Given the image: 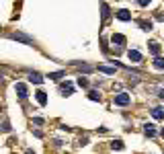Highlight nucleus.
<instances>
[{"instance_id":"obj_1","label":"nucleus","mask_w":164,"mask_h":154,"mask_svg":"<svg viewBox=\"0 0 164 154\" xmlns=\"http://www.w3.org/2000/svg\"><path fill=\"white\" fill-rule=\"evenodd\" d=\"M113 103L117 107H125L131 103V97L127 95V93H119V95H115V99H113Z\"/></svg>"},{"instance_id":"obj_2","label":"nucleus","mask_w":164,"mask_h":154,"mask_svg":"<svg viewBox=\"0 0 164 154\" xmlns=\"http://www.w3.org/2000/svg\"><path fill=\"white\" fill-rule=\"evenodd\" d=\"M14 91H17L19 99H27V84H23V82H17Z\"/></svg>"},{"instance_id":"obj_3","label":"nucleus","mask_w":164,"mask_h":154,"mask_svg":"<svg viewBox=\"0 0 164 154\" xmlns=\"http://www.w3.org/2000/svg\"><path fill=\"white\" fill-rule=\"evenodd\" d=\"M127 56H129V60H131V62H141V54L138 51V49H129Z\"/></svg>"},{"instance_id":"obj_4","label":"nucleus","mask_w":164,"mask_h":154,"mask_svg":"<svg viewBox=\"0 0 164 154\" xmlns=\"http://www.w3.org/2000/svg\"><path fill=\"white\" fill-rule=\"evenodd\" d=\"M115 14H117V19H119V21H129V19H131V14H129V11H125V8H121V11H117Z\"/></svg>"},{"instance_id":"obj_5","label":"nucleus","mask_w":164,"mask_h":154,"mask_svg":"<svg viewBox=\"0 0 164 154\" xmlns=\"http://www.w3.org/2000/svg\"><path fill=\"white\" fill-rule=\"evenodd\" d=\"M111 41H113L115 45H125V37L121 35V33H115V35L111 37Z\"/></svg>"},{"instance_id":"obj_6","label":"nucleus","mask_w":164,"mask_h":154,"mask_svg":"<svg viewBox=\"0 0 164 154\" xmlns=\"http://www.w3.org/2000/svg\"><path fill=\"white\" fill-rule=\"evenodd\" d=\"M144 134H146L148 138H154V136H156V130H154L152 123H146V125H144Z\"/></svg>"},{"instance_id":"obj_7","label":"nucleus","mask_w":164,"mask_h":154,"mask_svg":"<svg viewBox=\"0 0 164 154\" xmlns=\"http://www.w3.org/2000/svg\"><path fill=\"white\" fill-rule=\"evenodd\" d=\"M12 39H17V41H23V43H33V39L27 35H21V33H14V35H11Z\"/></svg>"},{"instance_id":"obj_8","label":"nucleus","mask_w":164,"mask_h":154,"mask_svg":"<svg viewBox=\"0 0 164 154\" xmlns=\"http://www.w3.org/2000/svg\"><path fill=\"white\" fill-rule=\"evenodd\" d=\"M29 80H31V82H35V84L43 82V78H41V74H39V72H31V74H29Z\"/></svg>"},{"instance_id":"obj_9","label":"nucleus","mask_w":164,"mask_h":154,"mask_svg":"<svg viewBox=\"0 0 164 154\" xmlns=\"http://www.w3.org/2000/svg\"><path fill=\"white\" fill-rule=\"evenodd\" d=\"M35 97H37V101H39V105H47V95L43 91H37Z\"/></svg>"},{"instance_id":"obj_10","label":"nucleus","mask_w":164,"mask_h":154,"mask_svg":"<svg viewBox=\"0 0 164 154\" xmlns=\"http://www.w3.org/2000/svg\"><path fill=\"white\" fill-rule=\"evenodd\" d=\"M152 117L154 119H162L164 117V111L160 109V107H154V109H152Z\"/></svg>"},{"instance_id":"obj_11","label":"nucleus","mask_w":164,"mask_h":154,"mask_svg":"<svg viewBox=\"0 0 164 154\" xmlns=\"http://www.w3.org/2000/svg\"><path fill=\"white\" fill-rule=\"evenodd\" d=\"M62 76H66V72H64V70H59V72H51V74H49L47 78H51V80H59Z\"/></svg>"},{"instance_id":"obj_12","label":"nucleus","mask_w":164,"mask_h":154,"mask_svg":"<svg viewBox=\"0 0 164 154\" xmlns=\"http://www.w3.org/2000/svg\"><path fill=\"white\" fill-rule=\"evenodd\" d=\"M154 68H156V70H164V58H156L154 60Z\"/></svg>"},{"instance_id":"obj_13","label":"nucleus","mask_w":164,"mask_h":154,"mask_svg":"<svg viewBox=\"0 0 164 154\" xmlns=\"http://www.w3.org/2000/svg\"><path fill=\"white\" fill-rule=\"evenodd\" d=\"M150 54H154V56H158V54H160V45H158V43H150Z\"/></svg>"},{"instance_id":"obj_14","label":"nucleus","mask_w":164,"mask_h":154,"mask_svg":"<svg viewBox=\"0 0 164 154\" xmlns=\"http://www.w3.org/2000/svg\"><path fill=\"white\" fill-rule=\"evenodd\" d=\"M140 27L144 31H150V29H152V23H150V21H140Z\"/></svg>"},{"instance_id":"obj_15","label":"nucleus","mask_w":164,"mask_h":154,"mask_svg":"<svg viewBox=\"0 0 164 154\" xmlns=\"http://www.w3.org/2000/svg\"><path fill=\"white\" fill-rule=\"evenodd\" d=\"M111 148H113V150H123V142H121V140H115V142L111 144Z\"/></svg>"},{"instance_id":"obj_16","label":"nucleus","mask_w":164,"mask_h":154,"mask_svg":"<svg viewBox=\"0 0 164 154\" xmlns=\"http://www.w3.org/2000/svg\"><path fill=\"white\" fill-rule=\"evenodd\" d=\"M88 99H90V101H101V95H99L96 91H90V93H88Z\"/></svg>"},{"instance_id":"obj_17","label":"nucleus","mask_w":164,"mask_h":154,"mask_svg":"<svg viewBox=\"0 0 164 154\" xmlns=\"http://www.w3.org/2000/svg\"><path fill=\"white\" fill-rule=\"evenodd\" d=\"M99 72H103V74H115L113 68H107V66H99Z\"/></svg>"},{"instance_id":"obj_18","label":"nucleus","mask_w":164,"mask_h":154,"mask_svg":"<svg viewBox=\"0 0 164 154\" xmlns=\"http://www.w3.org/2000/svg\"><path fill=\"white\" fill-rule=\"evenodd\" d=\"M0 131H4V134H6V131H11V123H8V121H4V123H2V128H0Z\"/></svg>"},{"instance_id":"obj_19","label":"nucleus","mask_w":164,"mask_h":154,"mask_svg":"<svg viewBox=\"0 0 164 154\" xmlns=\"http://www.w3.org/2000/svg\"><path fill=\"white\" fill-rule=\"evenodd\" d=\"M107 17H109V6L103 4V19H107Z\"/></svg>"},{"instance_id":"obj_20","label":"nucleus","mask_w":164,"mask_h":154,"mask_svg":"<svg viewBox=\"0 0 164 154\" xmlns=\"http://www.w3.org/2000/svg\"><path fill=\"white\" fill-rule=\"evenodd\" d=\"M78 84H80V86H86V84H88V80H86V78H82V76H80V78H78Z\"/></svg>"},{"instance_id":"obj_21","label":"nucleus","mask_w":164,"mask_h":154,"mask_svg":"<svg viewBox=\"0 0 164 154\" xmlns=\"http://www.w3.org/2000/svg\"><path fill=\"white\" fill-rule=\"evenodd\" d=\"M150 2H152V0H138V4H140V6H148Z\"/></svg>"},{"instance_id":"obj_22","label":"nucleus","mask_w":164,"mask_h":154,"mask_svg":"<svg viewBox=\"0 0 164 154\" xmlns=\"http://www.w3.org/2000/svg\"><path fill=\"white\" fill-rule=\"evenodd\" d=\"M33 123H35V125H43V119H41V117H35V119H33Z\"/></svg>"},{"instance_id":"obj_23","label":"nucleus","mask_w":164,"mask_h":154,"mask_svg":"<svg viewBox=\"0 0 164 154\" xmlns=\"http://www.w3.org/2000/svg\"><path fill=\"white\" fill-rule=\"evenodd\" d=\"M160 136H162V138H164V128H162V131H160Z\"/></svg>"},{"instance_id":"obj_24","label":"nucleus","mask_w":164,"mask_h":154,"mask_svg":"<svg viewBox=\"0 0 164 154\" xmlns=\"http://www.w3.org/2000/svg\"><path fill=\"white\" fill-rule=\"evenodd\" d=\"M0 111H2V105H0Z\"/></svg>"}]
</instances>
